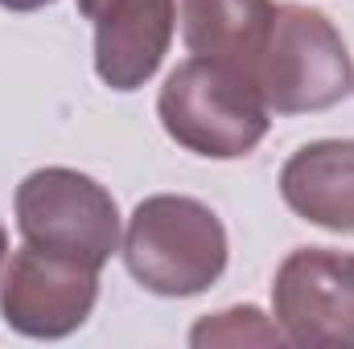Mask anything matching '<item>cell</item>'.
Segmentation results:
<instances>
[{
    "instance_id": "4",
    "label": "cell",
    "mask_w": 354,
    "mask_h": 349,
    "mask_svg": "<svg viewBox=\"0 0 354 349\" xmlns=\"http://www.w3.org/2000/svg\"><path fill=\"white\" fill-rule=\"evenodd\" d=\"M17 230L25 243L103 267L120 251V206L95 177L46 165L17 185Z\"/></svg>"
},
{
    "instance_id": "6",
    "label": "cell",
    "mask_w": 354,
    "mask_h": 349,
    "mask_svg": "<svg viewBox=\"0 0 354 349\" xmlns=\"http://www.w3.org/2000/svg\"><path fill=\"white\" fill-rule=\"evenodd\" d=\"M99 300V267L25 243L0 279V317L33 341H62L87 325Z\"/></svg>"
},
{
    "instance_id": "12",
    "label": "cell",
    "mask_w": 354,
    "mask_h": 349,
    "mask_svg": "<svg viewBox=\"0 0 354 349\" xmlns=\"http://www.w3.org/2000/svg\"><path fill=\"white\" fill-rule=\"evenodd\" d=\"M4 255H8V230H4V222H0V267H4Z\"/></svg>"
},
{
    "instance_id": "10",
    "label": "cell",
    "mask_w": 354,
    "mask_h": 349,
    "mask_svg": "<svg viewBox=\"0 0 354 349\" xmlns=\"http://www.w3.org/2000/svg\"><path fill=\"white\" fill-rule=\"evenodd\" d=\"M189 346H284V333L256 304H239V308H223L214 317H202L189 329Z\"/></svg>"
},
{
    "instance_id": "7",
    "label": "cell",
    "mask_w": 354,
    "mask_h": 349,
    "mask_svg": "<svg viewBox=\"0 0 354 349\" xmlns=\"http://www.w3.org/2000/svg\"><path fill=\"white\" fill-rule=\"evenodd\" d=\"M95 25V74L120 94L140 90L165 62L177 33V0H79Z\"/></svg>"
},
{
    "instance_id": "8",
    "label": "cell",
    "mask_w": 354,
    "mask_h": 349,
    "mask_svg": "<svg viewBox=\"0 0 354 349\" xmlns=\"http://www.w3.org/2000/svg\"><path fill=\"white\" fill-rule=\"evenodd\" d=\"M284 206L330 235H354V140H309L280 169Z\"/></svg>"
},
{
    "instance_id": "1",
    "label": "cell",
    "mask_w": 354,
    "mask_h": 349,
    "mask_svg": "<svg viewBox=\"0 0 354 349\" xmlns=\"http://www.w3.org/2000/svg\"><path fill=\"white\" fill-rule=\"evenodd\" d=\"M120 255L145 292L181 300L202 296L223 279L231 247L227 226L206 201L185 193H153L132 210Z\"/></svg>"
},
{
    "instance_id": "3",
    "label": "cell",
    "mask_w": 354,
    "mask_h": 349,
    "mask_svg": "<svg viewBox=\"0 0 354 349\" xmlns=\"http://www.w3.org/2000/svg\"><path fill=\"white\" fill-rule=\"evenodd\" d=\"M248 74L276 115L330 111L354 90V66L342 33L326 12L305 4H276Z\"/></svg>"
},
{
    "instance_id": "5",
    "label": "cell",
    "mask_w": 354,
    "mask_h": 349,
    "mask_svg": "<svg viewBox=\"0 0 354 349\" xmlns=\"http://www.w3.org/2000/svg\"><path fill=\"white\" fill-rule=\"evenodd\" d=\"M272 321L297 349H354V255L297 247L276 267Z\"/></svg>"
},
{
    "instance_id": "2",
    "label": "cell",
    "mask_w": 354,
    "mask_h": 349,
    "mask_svg": "<svg viewBox=\"0 0 354 349\" xmlns=\"http://www.w3.org/2000/svg\"><path fill=\"white\" fill-rule=\"evenodd\" d=\"M157 115L177 148L206 161H239L268 136V103L248 70L214 58H185L157 94Z\"/></svg>"
},
{
    "instance_id": "11",
    "label": "cell",
    "mask_w": 354,
    "mask_h": 349,
    "mask_svg": "<svg viewBox=\"0 0 354 349\" xmlns=\"http://www.w3.org/2000/svg\"><path fill=\"white\" fill-rule=\"evenodd\" d=\"M46 4H54V0H0V8H8V12H37Z\"/></svg>"
},
{
    "instance_id": "9",
    "label": "cell",
    "mask_w": 354,
    "mask_h": 349,
    "mask_svg": "<svg viewBox=\"0 0 354 349\" xmlns=\"http://www.w3.org/2000/svg\"><path fill=\"white\" fill-rule=\"evenodd\" d=\"M276 4L272 0H181V41L198 58L252 66Z\"/></svg>"
}]
</instances>
